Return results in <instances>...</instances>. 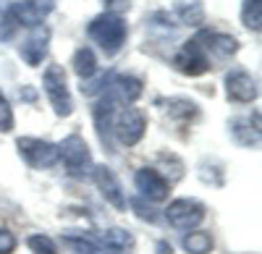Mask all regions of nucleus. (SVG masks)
Here are the masks:
<instances>
[{
  "mask_svg": "<svg viewBox=\"0 0 262 254\" xmlns=\"http://www.w3.org/2000/svg\"><path fill=\"white\" fill-rule=\"evenodd\" d=\"M18 97H24V100H29V102H32L37 95H34V89H29V87H21V89H18Z\"/></svg>",
  "mask_w": 262,
  "mask_h": 254,
  "instance_id": "28",
  "label": "nucleus"
},
{
  "mask_svg": "<svg viewBox=\"0 0 262 254\" xmlns=\"http://www.w3.org/2000/svg\"><path fill=\"white\" fill-rule=\"evenodd\" d=\"M226 92L233 102H252L257 100V81L247 71H231L226 76Z\"/></svg>",
  "mask_w": 262,
  "mask_h": 254,
  "instance_id": "11",
  "label": "nucleus"
},
{
  "mask_svg": "<svg viewBox=\"0 0 262 254\" xmlns=\"http://www.w3.org/2000/svg\"><path fill=\"white\" fill-rule=\"evenodd\" d=\"M29 249L34 251V254H58V246H55V241L50 239V236H42V234H37V236H29Z\"/></svg>",
  "mask_w": 262,
  "mask_h": 254,
  "instance_id": "23",
  "label": "nucleus"
},
{
  "mask_svg": "<svg viewBox=\"0 0 262 254\" xmlns=\"http://www.w3.org/2000/svg\"><path fill=\"white\" fill-rule=\"evenodd\" d=\"M131 207L137 210V215H139L142 220H149V223H155V220H158L155 210H152V207H144V204H142V199H131Z\"/></svg>",
  "mask_w": 262,
  "mask_h": 254,
  "instance_id": "25",
  "label": "nucleus"
},
{
  "mask_svg": "<svg viewBox=\"0 0 262 254\" xmlns=\"http://www.w3.org/2000/svg\"><path fill=\"white\" fill-rule=\"evenodd\" d=\"M242 21L252 32H259L262 27V0H244L242 6Z\"/></svg>",
  "mask_w": 262,
  "mask_h": 254,
  "instance_id": "21",
  "label": "nucleus"
},
{
  "mask_svg": "<svg viewBox=\"0 0 262 254\" xmlns=\"http://www.w3.org/2000/svg\"><path fill=\"white\" fill-rule=\"evenodd\" d=\"M168 116L179 123H189L200 116V108H196V102H191L186 97H173V100H168Z\"/></svg>",
  "mask_w": 262,
  "mask_h": 254,
  "instance_id": "17",
  "label": "nucleus"
},
{
  "mask_svg": "<svg viewBox=\"0 0 262 254\" xmlns=\"http://www.w3.org/2000/svg\"><path fill=\"white\" fill-rule=\"evenodd\" d=\"M42 87H45V95L53 105V110L58 116H71L74 110V102H71V92H69V84H66V71L60 66H48L45 76H42Z\"/></svg>",
  "mask_w": 262,
  "mask_h": 254,
  "instance_id": "3",
  "label": "nucleus"
},
{
  "mask_svg": "<svg viewBox=\"0 0 262 254\" xmlns=\"http://www.w3.org/2000/svg\"><path fill=\"white\" fill-rule=\"evenodd\" d=\"M176 18H179V24H186V27H200L205 24V8L200 0H191V3H181L176 6Z\"/></svg>",
  "mask_w": 262,
  "mask_h": 254,
  "instance_id": "19",
  "label": "nucleus"
},
{
  "mask_svg": "<svg viewBox=\"0 0 262 254\" xmlns=\"http://www.w3.org/2000/svg\"><path fill=\"white\" fill-rule=\"evenodd\" d=\"M21 157H24L32 168H53L58 163V147L45 142V139H34V136H21L16 142Z\"/></svg>",
  "mask_w": 262,
  "mask_h": 254,
  "instance_id": "4",
  "label": "nucleus"
},
{
  "mask_svg": "<svg viewBox=\"0 0 262 254\" xmlns=\"http://www.w3.org/2000/svg\"><path fill=\"white\" fill-rule=\"evenodd\" d=\"M86 34H90L97 45L102 48L105 55H116L121 50V45L126 42V24L121 16L113 13H100L90 21L86 27Z\"/></svg>",
  "mask_w": 262,
  "mask_h": 254,
  "instance_id": "1",
  "label": "nucleus"
},
{
  "mask_svg": "<svg viewBox=\"0 0 262 254\" xmlns=\"http://www.w3.org/2000/svg\"><path fill=\"white\" fill-rule=\"evenodd\" d=\"M113 92L123 100V102H137L144 92V84L134 76H116L113 79Z\"/></svg>",
  "mask_w": 262,
  "mask_h": 254,
  "instance_id": "16",
  "label": "nucleus"
},
{
  "mask_svg": "<svg viewBox=\"0 0 262 254\" xmlns=\"http://www.w3.org/2000/svg\"><path fill=\"white\" fill-rule=\"evenodd\" d=\"M134 183L142 192V197H147L152 202H163L168 197V189H170V183L160 176V171H155V168H139L137 176H134Z\"/></svg>",
  "mask_w": 262,
  "mask_h": 254,
  "instance_id": "9",
  "label": "nucleus"
},
{
  "mask_svg": "<svg viewBox=\"0 0 262 254\" xmlns=\"http://www.w3.org/2000/svg\"><path fill=\"white\" fill-rule=\"evenodd\" d=\"M184 249L189 254H207L212 249V236L210 234H202V230H196V234H189L184 239Z\"/></svg>",
  "mask_w": 262,
  "mask_h": 254,
  "instance_id": "22",
  "label": "nucleus"
},
{
  "mask_svg": "<svg viewBox=\"0 0 262 254\" xmlns=\"http://www.w3.org/2000/svg\"><path fill=\"white\" fill-rule=\"evenodd\" d=\"M231 134L242 147H259V113H254V121L236 118L231 123Z\"/></svg>",
  "mask_w": 262,
  "mask_h": 254,
  "instance_id": "14",
  "label": "nucleus"
},
{
  "mask_svg": "<svg viewBox=\"0 0 262 254\" xmlns=\"http://www.w3.org/2000/svg\"><path fill=\"white\" fill-rule=\"evenodd\" d=\"M92 176H95V183L102 192V197L111 202L116 210H126L123 189H121V183H118V178H116V173L111 171V168H107V165H97V168H92Z\"/></svg>",
  "mask_w": 262,
  "mask_h": 254,
  "instance_id": "10",
  "label": "nucleus"
},
{
  "mask_svg": "<svg viewBox=\"0 0 262 254\" xmlns=\"http://www.w3.org/2000/svg\"><path fill=\"white\" fill-rule=\"evenodd\" d=\"M16 249V236L11 230H0V254H13Z\"/></svg>",
  "mask_w": 262,
  "mask_h": 254,
  "instance_id": "27",
  "label": "nucleus"
},
{
  "mask_svg": "<svg viewBox=\"0 0 262 254\" xmlns=\"http://www.w3.org/2000/svg\"><path fill=\"white\" fill-rule=\"evenodd\" d=\"M71 66H74V74L84 81V79H92L97 74V60H95V53L90 48H79L74 53V60H71Z\"/></svg>",
  "mask_w": 262,
  "mask_h": 254,
  "instance_id": "18",
  "label": "nucleus"
},
{
  "mask_svg": "<svg viewBox=\"0 0 262 254\" xmlns=\"http://www.w3.org/2000/svg\"><path fill=\"white\" fill-rule=\"evenodd\" d=\"M13 129V110H11V105L6 100V95L0 92V131L8 134Z\"/></svg>",
  "mask_w": 262,
  "mask_h": 254,
  "instance_id": "24",
  "label": "nucleus"
},
{
  "mask_svg": "<svg viewBox=\"0 0 262 254\" xmlns=\"http://www.w3.org/2000/svg\"><path fill=\"white\" fill-rule=\"evenodd\" d=\"M63 244L69 246L74 254H105L102 246H100L95 239L84 236V234H66V236H63Z\"/></svg>",
  "mask_w": 262,
  "mask_h": 254,
  "instance_id": "20",
  "label": "nucleus"
},
{
  "mask_svg": "<svg viewBox=\"0 0 262 254\" xmlns=\"http://www.w3.org/2000/svg\"><path fill=\"white\" fill-rule=\"evenodd\" d=\"M48 42H50V29L34 27V32L24 39V45H21V58H24L29 66H39L42 58L48 55Z\"/></svg>",
  "mask_w": 262,
  "mask_h": 254,
  "instance_id": "12",
  "label": "nucleus"
},
{
  "mask_svg": "<svg viewBox=\"0 0 262 254\" xmlns=\"http://www.w3.org/2000/svg\"><path fill=\"white\" fill-rule=\"evenodd\" d=\"M158 251H160V254H170L173 249H170V244H165V241H160V244H158Z\"/></svg>",
  "mask_w": 262,
  "mask_h": 254,
  "instance_id": "29",
  "label": "nucleus"
},
{
  "mask_svg": "<svg viewBox=\"0 0 262 254\" xmlns=\"http://www.w3.org/2000/svg\"><path fill=\"white\" fill-rule=\"evenodd\" d=\"M165 215H168L170 225H176L181 230H189V228H196L205 220V204L196 202V199H176V202L168 204Z\"/></svg>",
  "mask_w": 262,
  "mask_h": 254,
  "instance_id": "5",
  "label": "nucleus"
},
{
  "mask_svg": "<svg viewBox=\"0 0 262 254\" xmlns=\"http://www.w3.org/2000/svg\"><path fill=\"white\" fill-rule=\"evenodd\" d=\"M8 6H11V0H0V11H8Z\"/></svg>",
  "mask_w": 262,
  "mask_h": 254,
  "instance_id": "30",
  "label": "nucleus"
},
{
  "mask_svg": "<svg viewBox=\"0 0 262 254\" xmlns=\"http://www.w3.org/2000/svg\"><path fill=\"white\" fill-rule=\"evenodd\" d=\"M173 66H176V71H181L186 76H202L210 68V63H207L205 48L196 39H189V42H184V48L176 53V58H173Z\"/></svg>",
  "mask_w": 262,
  "mask_h": 254,
  "instance_id": "8",
  "label": "nucleus"
},
{
  "mask_svg": "<svg viewBox=\"0 0 262 254\" xmlns=\"http://www.w3.org/2000/svg\"><path fill=\"white\" fill-rule=\"evenodd\" d=\"M50 11L53 0H21V3H11L6 13L16 21V27H39Z\"/></svg>",
  "mask_w": 262,
  "mask_h": 254,
  "instance_id": "7",
  "label": "nucleus"
},
{
  "mask_svg": "<svg viewBox=\"0 0 262 254\" xmlns=\"http://www.w3.org/2000/svg\"><path fill=\"white\" fill-rule=\"evenodd\" d=\"M196 42H207V45H202V48H210L212 53H217L221 58L233 55V53L238 50L236 37H231V34H221V32H200Z\"/></svg>",
  "mask_w": 262,
  "mask_h": 254,
  "instance_id": "15",
  "label": "nucleus"
},
{
  "mask_svg": "<svg viewBox=\"0 0 262 254\" xmlns=\"http://www.w3.org/2000/svg\"><path fill=\"white\" fill-rule=\"evenodd\" d=\"M131 6V0H105V13H113V16H121L126 13Z\"/></svg>",
  "mask_w": 262,
  "mask_h": 254,
  "instance_id": "26",
  "label": "nucleus"
},
{
  "mask_svg": "<svg viewBox=\"0 0 262 254\" xmlns=\"http://www.w3.org/2000/svg\"><path fill=\"white\" fill-rule=\"evenodd\" d=\"M58 155L66 163V171H69L74 178H84L92 173V155H90V147L79 134L66 136L58 147Z\"/></svg>",
  "mask_w": 262,
  "mask_h": 254,
  "instance_id": "2",
  "label": "nucleus"
},
{
  "mask_svg": "<svg viewBox=\"0 0 262 254\" xmlns=\"http://www.w3.org/2000/svg\"><path fill=\"white\" fill-rule=\"evenodd\" d=\"M100 244H102L105 254H131V249H134V236L123 228H111L100 236Z\"/></svg>",
  "mask_w": 262,
  "mask_h": 254,
  "instance_id": "13",
  "label": "nucleus"
},
{
  "mask_svg": "<svg viewBox=\"0 0 262 254\" xmlns=\"http://www.w3.org/2000/svg\"><path fill=\"white\" fill-rule=\"evenodd\" d=\"M113 131L121 139V144L134 147L147 131V118H144V113L139 108H123V113L113 123Z\"/></svg>",
  "mask_w": 262,
  "mask_h": 254,
  "instance_id": "6",
  "label": "nucleus"
}]
</instances>
